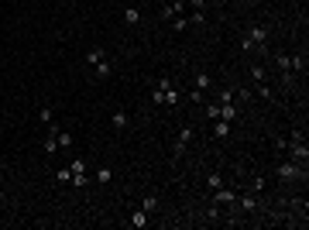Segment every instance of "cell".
Instances as JSON below:
<instances>
[{
  "label": "cell",
  "mask_w": 309,
  "mask_h": 230,
  "mask_svg": "<svg viewBox=\"0 0 309 230\" xmlns=\"http://www.w3.org/2000/svg\"><path fill=\"white\" fill-rule=\"evenodd\" d=\"M241 48L244 52H264L268 48V28L264 24H251L247 34L241 38Z\"/></svg>",
  "instance_id": "cell-1"
},
{
  "label": "cell",
  "mask_w": 309,
  "mask_h": 230,
  "mask_svg": "<svg viewBox=\"0 0 309 230\" xmlns=\"http://www.w3.org/2000/svg\"><path fill=\"white\" fill-rule=\"evenodd\" d=\"M275 65L282 69V83H292L295 72H306V59H302V55H285V52H278V55H275Z\"/></svg>",
  "instance_id": "cell-2"
},
{
  "label": "cell",
  "mask_w": 309,
  "mask_h": 230,
  "mask_svg": "<svg viewBox=\"0 0 309 230\" xmlns=\"http://www.w3.org/2000/svg\"><path fill=\"white\" fill-rule=\"evenodd\" d=\"M285 151H289V162H299V165L309 162V148H306L302 131H292V134L285 138Z\"/></svg>",
  "instance_id": "cell-3"
},
{
  "label": "cell",
  "mask_w": 309,
  "mask_h": 230,
  "mask_svg": "<svg viewBox=\"0 0 309 230\" xmlns=\"http://www.w3.org/2000/svg\"><path fill=\"white\" fill-rule=\"evenodd\" d=\"M154 83H158V90H162V107L175 110V107L182 103V90H179L172 79H154Z\"/></svg>",
  "instance_id": "cell-4"
},
{
  "label": "cell",
  "mask_w": 309,
  "mask_h": 230,
  "mask_svg": "<svg viewBox=\"0 0 309 230\" xmlns=\"http://www.w3.org/2000/svg\"><path fill=\"white\" fill-rule=\"evenodd\" d=\"M275 179H282V182L306 179V165H299V162H282V165H275Z\"/></svg>",
  "instance_id": "cell-5"
},
{
  "label": "cell",
  "mask_w": 309,
  "mask_h": 230,
  "mask_svg": "<svg viewBox=\"0 0 309 230\" xmlns=\"http://www.w3.org/2000/svg\"><path fill=\"white\" fill-rule=\"evenodd\" d=\"M237 117H241V107H237V103H216V121L234 124Z\"/></svg>",
  "instance_id": "cell-6"
},
{
  "label": "cell",
  "mask_w": 309,
  "mask_h": 230,
  "mask_svg": "<svg viewBox=\"0 0 309 230\" xmlns=\"http://www.w3.org/2000/svg\"><path fill=\"white\" fill-rule=\"evenodd\" d=\"M182 14H185V0H172V4L162 7V21H175V17H182Z\"/></svg>",
  "instance_id": "cell-7"
},
{
  "label": "cell",
  "mask_w": 309,
  "mask_h": 230,
  "mask_svg": "<svg viewBox=\"0 0 309 230\" xmlns=\"http://www.w3.org/2000/svg\"><path fill=\"white\" fill-rule=\"evenodd\" d=\"M213 203L216 206H237V193H230V189H213Z\"/></svg>",
  "instance_id": "cell-8"
},
{
  "label": "cell",
  "mask_w": 309,
  "mask_h": 230,
  "mask_svg": "<svg viewBox=\"0 0 309 230\" xmlns=\"http://www.w3.org/2000/svg\"><path fill=\"white\" fill-rule=\"evenodd\" d=\"M42 151H45V155H55V151H59V127H48V134L42 141Z\"/></svg>",
  "instance_id": "cell-9"
},
{
  "label": "cell",
  "mask_w": 309,
  "mask_h": 230,
  "mask_svg": "<svg viewBox=\"0 0 309 230\" xmlns=\"http://www.w3.org/2000/svg\"><path fill=\"white\" fill-rule=\"evenodd\" d=\"M110 124L117 127V131H127V124H131V113H127V110H113V113H110Z\"/></svg>",
  "instance_id": "cell-10"
},
{
  "label": "cell",
  "mask_w": 309,
  "mask_h": 230,
  "mask_svg": "<svg viewBox=\"0 0 309 230\" xmlns=\"http://www.w3.org/2000/svg\"><path fill=\"white\" fill-rule=\"evenodd\" d=\"M192 83H196V90H213V76L210 72H196V76H192Z\"/></svg>",
  "instance_id": "cell-11"
},
{
  "label": "cell",
  "mask_w": 309,
  "mask_h": 230,
  "mask_svg": "<svg viewBox=\"0 0 309 230\" xmlns=\"http://www.w3.org/2000/svg\"><path fill=\"white\" fill-rule=\"evenodd\" d=\"M189 138H192V124H182V131H179V138H175V155L189 144Z\"/></svg>",
  "instance_id": "cell-12"
},
{
  "label": "cell",
  "mask_w": 309,
  "mask_h": 230,
  "mask_svg": "<svg viewBox=\"0 0 309 230\" xmlns=\"http://www.w3.org/2000/svg\"><path fill=\"white\" fill-rule=\"evenodd\" d=\"M103 59H110V55H107V52H103V48H100V45H96V48H90V52H86V62H90V65H100V62H103Z\"/></svg>",
  "instance_id": "cell-13"
},
{
  "label": "cell",
  "mask_w": 309,
  "mask_h": 230,
  "mask_svg": "<svg viewBox=\"0 0 309 230\" xmlns=\"http://www.w3.org/2000/svg\"><path fill=\"white\" fill-rule=\"evenodd\" d=\"M127 223H131V227H148V223H151V220H148V213H144V210H134V213H131V220H127Z\"/></svg>",
  "instance_id": "cell-14"
},
{
  "label": "cell",
  "mask_w": 309,
  "mask_h": 230,
  "mask_svg": "<svg viewBox=\"0 0 309 230\" xmlns=\"http://www.w3.org/2000/svg\"><path fill=\"white\" fill-rule=\"evenodd\" d=\"M38 121H42V124H48V127H55V117H52V107H38Z\"/></svg>",
  "instance_id": "cell-15"
},
{
  "label": "cell",
  "mask_w": 309,
  "mask_h": 230,
  "mask_svg": "<svg viewBox=\"0 0 309 230\" xmlns=\"http://www.w3.org/2000/svg\"><path fill=\"white\" fill-rule=\"evenodd\" d=\"M72 144H76V138H72L69 131H59V151H69Z\"/></svg>",
  "instance_id": "cell-16"
},
{
  "label": "cell",
  "mask_w": 309,
  "mask_h": 230,
  "mask_svg": "<svg viewBox=\"0 0 309 230\" xmlns=\"http://www.w3.org/2000/svg\"><path fill=\"white\" fill-rule=\"evenodd\" d=\"M220 185H223V175H220V172H210V175H206V189L213 193V189H220Z\"/></svg>",
  "instance_id": "cell-17"
},
{
  "label": "cell",
  "mask_w": 309,
  "mask_h": 230,
  "mask_svg": "<svg viewBox=\"0 0 309 230\" xmlns=\"http://www.w3.org/2000/svg\"><path fill=\"white\" fill-rule=\"evenodd\" d=\"M230 134V124L227 121H213V138H227Z\"/></svg>",
  "instance_id": "cell-18"
},
{
  "label": "cell",
  "mask_w": 309,
  "mask_h": 230,
  "mask_svg": "<svg viewBox=\"0 0 309 230\" xmlns=\"http://www.w3.org/2000/svg\"><path fill=\"white\" fill-rule=\"evenodd\" d=\"M141 210L144 213H154V210H158V196H144L141 199Z\"/></svg>",
  "instance_id": "cell-19"
},
{
  "label": "cell",
  "mask_w": 309,
  "mask_h": 230,
  "mask_svg": "<svg viewBox=\"0 0 309 230\" xmlns=\"http://www.w3.org/2000/svg\"><path fill=\"white\" fill-rule=\"evenodd\" d=\"M251 79H254V83H264V79H268L264 65H251Z\"/></svg>",
  "instance_id": "cell-20"
},
{
  "label": "cell",
  "mask_w": 309,
  "mask_h": 230,
  "mask_svg": "<svg viewBox=\"0 0 309 230\" xmlns=\"http://www.w3.org/2000/svg\"><path fill=\"white\" fill-rule=\"evenodd\" d=\"M110 72H113V62H110V59H103V62L96 65V76L103 79V76H110Z\"/></svg>",
  "instance_id": "cell-21"
},
{
  "label": "cell",
  "mask_w": 309,
  "mask_h": 230,
  "mask_svg": "<svg viewBox=\"0 0 309 230\" xmlns=\"http://www.w3.org/2000/svg\"><path fill=\"white\" fill-rule=\"evenodd\" d=\"M124 21H127V24H138V21H141V11H138V7H127V11H124Z\"/></svg>",
  "instance_id": "cell-22"
},
{
  "label": "cell",
  "mask_w": 309,
  "mask_h": 230,
  "mask_svg": "<svg viewBox=\"0 0 309 230\" xmlns=\"http://www.w3.org/2000/svg\"><path fill=\"white\" fill-rule=\"evenodd\" d=\"M69 169H72V175H86V162H83V158L69 162Z\"/></svg>",
  "instance_id": "cell-23"
},
{
  "label": "cell",
  "mask_w": 309,
  "mask_h": 230,
  "mask_svg": "<svg viewBox=\"0 0 309 230\" xmlns=\"http://www.w3.org/2000/svg\"><path fill=\"white\" fill-rule=\"evenodd\" d=\"M254 90H258V96H264V100H272V96H275L268 83H254Z\"/></svg>",
  "instance_id": "cell-24"
},
{
  "label": "cell",
  "mask_w": 309,
  "mask_h": 230,
  "mask_svg": "<svg viewBox=\"0 0 309 230\" xmlns=\"http://www.w3.org/2000/svg\"><path fill=\"white\" fill-rule=\"evenodd\" d=\"M264 185H268V179H264V175H254V179H251V193H261Z\"/></svg>",
  "instance_id": "cell-25"
},
{
  "label": "cell",
  "mask_w": 309,
  "mask_h": 230,
  "mask_svg": "<svg viewBox=\"0 0 309 230\" xmlns=\"http://www.w3.org/2000/svg\"><path fill=\"white\" fill-rule=\"evenodd\" d=\"M110 179H113V172H110V169H96V182H100V185H107Z\"/></svg>",
  "instance_id": "cell-26"
},
{
  "label": "cell",
  "mask_w": 309,
  "mask_h": 230,
  "mask_svg": "<svg viewBox=\"0 0 309 230\" xmlns=\"http://www.w3.org/2000/svg\"><path fill=\"white\" fill-rule=\"evenodd\" d=\"M185 28H189V17H185V14H182V17H175V21H172V31H185Z\"/></svg>",
  "instance_id": "cell-27"
},
{
  "label": "cell",
  "mask_w": 309,
  "mask_h": 230,
  "mask_svg": "<svg viewBox=\"0 0 309 230\" xmlns=\"http://www.w3.org/2000/svg\"><path fill=\"white\" fill-rule=\"evenodd\" d=\"M55 182H72V169H59L55 172Z\"/></svg>",
  "instance_id": "cell-28"
},
{
  "label": "cell",
  "mask_w": 309,
  "mask_h": 230,
  "mask_svg": "<svg viewBox=\"0 0 309 230\" xmlns=\"http://www.w3.org/2000/svg\"><path fill=\"white\" fill-rule=\"evenodd\" d=\"M189 100H192V103H203V90L192 86V90H189Z\"/></svg>",
  "instance_id": "cell-29"
},
{
  "label": "cell",
  "mask_w": 309,
  "mask_h": 230,
  "mask_svg": "<svg viewBox=\"0 0 309 230\" xmlns=\"http://www.w3.org/2000/svg\"><path fill=\"white\" fill-rule=\"evenodd\" d=\"M4 203H7V196H4V193H0V206H4Z\"/></svg>",
  "instance_id": "cell-30"
}]
</instances>
